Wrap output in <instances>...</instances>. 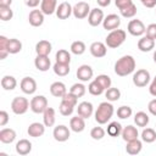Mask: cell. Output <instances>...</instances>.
Segmentation results:
<instances>
[{"label": "cell", "mask_w": 156, "mask_h": 156, "mask_svg": "<svg viewBox=\"0 0 156 156\" xmlns=\"http://www.w3.org/2000/svg\"><path fill=\"white\" fill-rule=\"evenodd\" d=\"M135 60L132 55H124L118 58L115 63V73L119 77H126L134 72L135 69Z\"/></svg>", "instance_id": "cell-1"}, {"label": "cell", "mask_w": 156, "mask_h": 156, "mask_svg": "<svg viewBox=\"0 0 156 156\" xmlns=\"http://www.w3.org/2000/svg\"><path fill=\"white\" fill-rule=\"evenodd\" d=\"M113 112H115V108H113V105L110 101L101 102L98 106V108H96V111L94 113L96 123H99V124L107 123L111 119V117L113 116Z\"/></svg>", "instance_id": "cell-2"}, {"label": "cell", "mask_w": 156, "mask_h": 156, "mask_svg": "<svg viewBox=\"0 0 156 156\" xmlns=\"http://www.w3.org/2000/svg\"><path fill=\"white\" fill-rule=\"evenodd\" d=\"M126 32L123 29H115V30H111L106 39H105V44L107 48H111V49H116V48H119L124 40H126Z\"/></svg>", "instance_id": "cell-3"}, {"label": "cell", "mask_w": 156, "mask_h": 156, "mask_svg": "<svg viewBox=\"0 0 156 156\" xmlns=\"http://www.w3.org/2000/svg\"><path fill=\"white\" fill-rule=\"evenodd\" d=\"M29 107H30V102L28 101V99L23 96H16L11 101V110L15 115H24Z\"/></svg>", "instance_id": "cell-4"}, {"label": "cell", "mask_w": 156, "mask_h": 156, "mask_svg": "<svg viewBox=\"0 0 156 156\" xmlns=\"http://www.w3.org/2000/svg\"><path fill=\"white\" fill-rule=\"evenodd\" d=\"M150 72L145 68H140L133 74V84L138 88H144L150 83Z\"/></svg>", "instance_id": "cell-5"}, {"label": "cell", "mask_w": 156, "mask_h": 156, "mask_svg": "<svg viewBox=\"0 0 156 156\" xmlns=\"http://www.w3.org/2000/svg\"><path fill=\"white\" fill-rule=\"evenodd\" d=\"M48 107V99L44 95H35L30 100V110L34 113H43Z\"/></svg>", "instance_id": "cell-6"}, {"label": "cell", "mask_w": 156, "mask_h": 156, "mask_svg": "<svg viewBox=\"0 0 156 156\" xmlns=\"http://www.w3.org/2000/svg\"><path fill=\"white\" fill-rule=\"evenodd\" d=\"M127 30L133 37H141L143 34H145L146 27L140 20H132L127 26Z\"/></svg>", "instance_id": "cell-7"}, {"label": "cell", "mask_w": 156, "mask_h": 156, "mask_svg": "<svg viewBox=\"0 0 156 156\" xmlns=\"http://www.w3.org/2000/svg\"><path fill=\"white\" fill-rule=\"evenodd\" d=\"M90 6L88 2L85 1H79L73 6V16L77 20H83L85 17H88L89 12H90Z\"/></svg>", "instance_id": "cell-8"}, {"label": "cell", "mask_w": 156, "mask_h": 156, "mask_svg": "<svg viewBox=\"0 0 156 156\" xmlns=\"http://www.w3.org/2000/svg\"><path fill=\"white\" fill-rule=\"evenodd\" d=\"M52 135H54V139L58 143H63V141H67L71 136V132L68 129L67 126L65 124H60L57 127L54 128V132H52Z\"/></svg>", "instance_id": "cell-9"}, {"label": "cell", "mask_w": 156, "mask_h": 156, "mask_svg": "<svg viewBox=\"0 0 156 156\" xmlns=\"http://www.w3.org/2000/svg\"><path fill=\"white\" fill-rule=\"evenodd\" d=\"M121 26V18L119 16L115 15V13H111V15H107L104 21H102V27L104 29L106 30H115V29H118V27Z\"/></svg>", "instance_id": "cell-10"}, {"label": "cell", "mask_w": 156, "mask_h": 156, "mask_svg": "<svg viewBox=\"0 0 156 156\" xmlns=\"http://www.w3.org/2000/svg\"><path fill=\"white\" fill-rule=\"evenodd\" d=\"M20 88L24 94L32 95L37 91V82L32 77H24V78H22V80L20 83Z\"/></svg>", "instance_id": "cell-11"}, {"label": "cell", "mask_w": 156, "mask_h": 156, "mask_svg": "<svg viewBox=\"0 0 156 156\" xmlns=\"http://www.w3.org/2000/svg\"><path fill=\"white\" fill-rule=\"evenodd\" d=\"M104 18H105V17H104L102 10L95 7V9H91L90 12H89V15H88V23H89L91 27H98L99 24L102 23Z\"/></svg>", "instance_id": "cell-12"}, {"label": "cell", "mask_w": 156, "mask_h": 156, "mask_svg": "<svg viewBox=\"0 0 156 156\" xmlns=\"http://www.w3.org/2000/svg\"><path fill=\"white\" fill-rule=\"evenodd\" d=\"M55 13H56V16H57L58 20H67L73 13V7H72V5L69 2L63 1V2H61L57 6Z\"/></svg>", "instance_id": "cell-13"}, {"label": "cell", "mask_w": 156, "mask_h": 156, "mask_svg": "<svg viewBox=\"0 0 156 156\" xmlns=\"http://www.w3.org/2000/svg\"><path fill=\"white\" fill-rule=\"evenodd\" d=\"M89 50H90V54L94 57H96V58L104 57L107 54V46L102 41H94V43H91Z\"/></svg>", "instance_id": "cell-14"}, {"label": "cell", "mask_w": 156, "mask_h": 156, "mask_svg": "<svg viewBox=\"0 0 156 156\" xmlns=\"http://www.w3.org/2000/svg\"><path fill=\"white\" fill-rule=\"evenodd\" d=\"M76 74H77V78H78L79 80H82V82H88V80H90V79L93 78L94 71H93V68H91L89 65H82V66L78 67Z\"/></svg>", "instance_id": "cell-15"}, {"label": "cell", "mask_w": 156, "mask_h": 156, "mask_svg": "<svg viewBox=\"0 0 156 156\" xmlns=\"http://www.w3.org/2000/svg\"><path fill=\"white\" fill-rule=\"evenodd\" d=\"M94 112V107H93V104L89 102V101H82L80 104H78V107H77V113L83 117L84 119H88L89 117H91Z\"/></svg>", "instance_id": "cell-16"}, {"label": "cell", "mask_w": 156, "mask_h": 156, "mask_svg": "<svg viewBox=\"0 0 156 156\" xmlns=\"http://www.w3.org/2000/svg\"><path fill=\"white\" fill-rule=\"evenodd\" d=\"M28 22L33 27H40L44 23V13L41 10H32L28 15Z\"/></svg>", "instance_id": "cell-17"}, {"label": "cell", "mask_w": 156, "mask_h": 156, "mask_svg": "<svg viewBox=\"0 0 156 156\" xmlns=\"http://www.w3.org/2000/svg\"><path fill=\"white\" fill-rule=\"evenodd\" d=\"M27 133L32 138H39V136L44 135V133H45V124L39 123V122H33L29 124Z\"/></svg>", "instance_id": "cell-18"}, {"label": "cell", "mask_w": 156, "mask_h": 156, "mask_svg": "<svg viewBox=\"0 0 156 156\" xmlns=\"http://www.w3.org/2000/svg\"><path fill=\"white\" fill-rule=\"evenodd\" d=\"M34 66L38 71L40 72H46L50 66H51V62H50V58L49 56H43V55H37V57L34 58Z\"/></svg>", "instance_id": "cell-19"}, {"label": "cell", "mask_w": 156, "mask_h": 156, "mask_svg": "<svg viewBox=\"0 0 156 156\" xmlns=\"http://www.w3.org/2000/svg\"><path fill=\"white\" fill-rule=\"evenodd\" d=\"M69 128L71 130H73L74 133H80L85 129V121L83 117H80L79 115H77L76 117H72L69 119Z\"/></svg>", "instance_id": "cell-20"}, {"label": "cell", "mask_w": 156, "mask_h": 156, "mask_svg": "<svg viewBox=\"0 0 156 156\" xmlns=\"http://www.w3.org/2000/svg\"><path fill=\"white\" fill-rule=\"evenodd\" d=\"M122 139L124 141H130V140H134V139H138L139 136V132L136 129V127L134 126H127L122 129Z\"/></svg>", "instance_id": "cell-21"}, {"label": "cell", "mask_w": 156, "mask_h": 156, "mask_svg": "<svg viewBox=\"0 0 156 156\" xmlns=\"http://www.w3.org/2000/svg\"><path fill=\"white\" fill-rule=\"evenodd\" d=\"M57 9V0H41L40 2V10L44 15H52L56 12Z\"/></svg>", "instance_id": "cell-22"}, {"label": "cell", "mask_w": 156, "mask_h": 156, "mask_svg": "<svg viewBox=\"0 0 156 156\" xmlns=\"http://www.w3.org/2000/svg\"><path fill=\"white\" fill-rule=\"evenodd\" d=\"M155 48V40L149 37H141L138 40V49L143 52H149Z\"/></svg>", "instance_id": "cell-23"}, {"label": "cell", "mask_w": 156, "mask_h": 156, "mask_svg": "<svg viewBox=\"0 0 156 156\" xmlns=\"http://www.w3.org/2000/svg\"><path fill=\"white\" fill-rule=\"evenodd\" d=\"M52 45L49 40H39L35 45V52L37 55H43V56H49L51 52Z\"/></svg>", "instance_id": "cell-24"}, {"label": "cell", "mask_w": 156, "mask_h": 156, "mask_svg": "<svg viewBox=\"0 0 156 156\" xmlns=\"http://www.w3.org/2000/svg\"><path fill=\"white\" fill-rule=\"evenodd\" d=\"M16 132L12 128H2L0 130V141L4 144H11L16 139Z\"/></svg>", "instance_id": "cell-25"}, {"label": "cell", "mask_w": 156, "mask_h": 156, "mask_svg": "<svg viewBox=\"0 0 156 156\" xmlns=\"http://www.w3.org/2000/svg\"><path fill=\"white\" fill-rule=\"evenodd\" d=\"M32 151V143L28 139H21L16 143V152L18 155H28Z\"/></svg>", "instance_id": "cell-26"}, {"label": "cell", "mask_w": 156, "mask_h": 156, "mask_svg": "<svg viewBox=\"0 0 156 156\" xmlns=\"http://www.w3.org/2000/svg\"><path fill=\"white\" fill-rule=\"evenodd\" d=\"M50 93L55 98H62L67 93V88L62 82H54L50 85Z\"/></svg>", "instance_id": "cell-27"}, {"label": "cell", "mask_w": 156, "mask_h": 156, "mask_svg": "<svg viewBox=\"0 0 156 156\" xmlns=\"http://www.w3.org/2000/svg\"><path fill=\"white\" fill-rule=\"evenodd\" d=\"M56 121V113L52 107H46V110L43 112V122L45 127H52Z\"/></svg>", "instance_id": "cell-28"}, {"label": "cell", "mask_w": 156, "mask_h": 156, "mask_svg": "<svg viewBox=\"0 0 156 156\" xmlns=\"http://www.w3.org/2000/svg\"><path fill=\"white\" fill-rule=\"evenodd\" d=\"M143 149V143L139 139H134L130 141H127L126 145V151L129 155H138Z\"/></svg>", "instance_id": "cell-29"}, {"label": "cell", "mask_w": 156, "mask_h": 156, "mask_svg": "<svg viewBox=\"0 0 156 156\" xmlns=\"http://www.w3.org/2000/svg\"><path fill=\"white\" fill-rule=\"evenodd\" d=\"M1 87L4 90H13L17 87V80L13 76H4L1 78Z\"/></svg>", "instance_id": "cell-30"}, {"label": "cell", "mask_w": 156, "mask_h": 156, "mask_svg": "<svg viewBox=\"0 0 156 156\" xmlns=\"http://www.w3.org/2000/svg\"><path fill=\"white\" fill-rule=\"evenodd\" d=\"M54 73L58 77H65L69 73V65L68 63H60V62H55V65L52 66Z\"/></svg>", "instance_id": "cell-31"}, {"label": "cell", "mask_w": 156, "mask_h": 156, "mask_svg": "<svg viewBox=\"0 0 156 156\" xmlns=\"http://www.w3.org/2000/svg\"><path fill=\"white\" fill-rule=\"evenodd\" d=\"M149 121H150V118H149L147 113L144 111H139L134 115V123L138 127H143V128L146 127L149 124Z\"/></svg>", "instance_id": "cell-32"}, {"label": "cell", "mask_w": 156, "mask_h": 156, "mask_svg": "<svg viewBox=\"0 0 156 156\" xmlns=\"http://www.w3.org/2000/svg\"><path fill=\"white\" fill-rule=\"evenodd\" d=\"M122 126H121V123H118V122H111V123H108V126H107V134L110 135V136H112V138H116V136H118V135H121L122 134Z\"/></svg>", "instance_id": "cell-33"}, {"label": "cell", "mask_w": 156, "mask_h": 156, "mask_svg": "<svg viewBox=\"0 0 156 156\" xmlns=\"http://www.w3.org/2000/svg\"><path fill=\"white\" fill-rule=\"evenodd\" d=\"M141 140L144 143H154L156 140V130L152 128H144L141 132Z\"/></svg>", "instance_id": "cell-34"}, {"label": "cell", "mask_w": 156, "mask_h": 156, "mask_svg": "<svg viewBox=\"0 0 156 156\" xmlns=\"http://www.w3.org/2000/svg\"><path fill=\"white\" fill-rule=\"evenodd\" d=\"M105 98L107 99V101L113 102V101H118L121 98V91L118 88H112L110 87L108 89H106L105 91Z\"/></svg>", "instance_id": "cell-35"}, {"label": "cell", "mask_w": 156, "mask_h": 156, "mask_svg": "<svg viewBox=\"0 0 156 156\" xmlns=\"http://www.w3.org/2000/svg\"><path fill=\"white\" fill-rule=\"evenodd\" d=\"M74 107H76L74 105H72V104H69V102H67V101H65V100H61V104H60V106H58V111H60V113H61L62 116L67 117V116H71V115L73 113Z\"/></svg>", "instance_id": "cell-36"}, {"label": "cell", "mask_w": 156, "mask_h": 156, "mask_svg": "<svg viewBox=\"0 0 156 156\" xmlns=\"http://www.w3.org/2000/svg\"><path fill=\"white\" fill-rule=\"evenodd\" d=\"M71 52L72 54H74V55H83L84 52H85V50H87V46H85V44L82 41V40H76V41H73L72 44H71Z\"/></svg>", "instance_id": "cell-37"}, {"label": "cell", "mask_w": 156, "mask_h": 156, "mask_svg": "<svg viewBox=\"0 0 156 156\" xmlns=\"http://www.w3.org/2000/svg\"><path fill=\"white\" fill-rule=\"evenodd\" d=\"M7 50H9V54H18L22 50V43L16 38H11L9 39Z\"/></svg>", "instance_id": "cell-38"}, {"label": "cell", "mask_w": 156, "mask_h": 156, "mask_svg": "<svg viewBox=\"0 0 156 156\" xmlns=\"http://www.w3.org/2000/svg\"><path fill=\"white\" fill-rule=\"evenodd\" d=\"M55 58H56V62H60V63H68L71 62V54L66 50V49H60L56 55H55Z\"/></svg>", "instance_id": "cell-39"}, {"label": "cell", "mask_w": 156, "mask_h": 156, "mask_svg": "<svg viewBox=\"0 0 156 156\" xmlns=\"http://www.w3.org/2000/svg\"><path fill=\"white\" fill-rule=\"evenodd\" d=\"M85 91H87V88L84 84L82 83H74L71 88H69V93H72L73 95H76L78 99L84 96L85 95Z\"/></svg>", "instance_id": "cell-40"}, {"label": "cell", "mask_w": 156, "mask_h": 156, "mask_svg": "<svg viewBox=\"0 0 156 156\" xmlns=\"http://www.w3.org/2000/svg\"><path fill=\"white\" fill-rule=\"evenodd\" d=\"M88 91H89L91 95H94V96H99V95H101V94L105 91V89L94 79L93 82L89 83V85H88Z\"/></svg>", "instance_id": "cell-41"}, {"label": "cell", "mask_w": 156, "mask_h": 156, "mask_svg": "<svg viewBox=\"0 0 156 156\" xmlns=\"http://www.w3.org/2000/svg\"><path fill=\"white\" fill-rule=\"evenodd\" d=\"M132 113H133V111H132V107H130V106L123 105V106H119V107L117 108V117L121 118V119H127V118H129V117L132 116Z\"/></svg>", "instance_id": "cell-42"}, {"label": "cell", "mask_w": 156, "mask_h": 156, "mask_svg": "<svg viewBox=\"0 0 156 156\" xmlns=\"http://www.w3.org/2000/svg\"><path fill=\"white\" fill-rule=\"evenodd\" d=\"M7 45H9V39L5 35H0V58L1 60L6 58V56L9 55Z\"/></svg>", "instance_id": "cell-43"}, {"label": "cell", "mask_w": 156, "mask_h": 156, "mask_svg": "<svg viewBox=\"0 0 156 156\" xmlns=\"http://www.w3.org/2000/svg\"><path fill=\"white\" fill-rule=\"evenodd\" d=\"M119 12L124 18H133L136 15V6L134 4H130L129 6L119 10Z\"/></svg>", "instance_id": "cell-44"}, {"label": "cell", "mask_w": 156, "mask_h": 156, "mask_svg": "<svg viewBox=\"0 0 156 156\" xmlns=\"http://www.w3.org/2000/svg\"><path fill=\"white\" fill-rule=\"evenodd\" d=\"M13 17V11L11 6H0V20L1 21H10Z\"/></svg>", "instance_id": "cell-45"}, {"label": "cell", "mask_w": 156, "mask_h": 156, "mask_svg": "<svg viewBox=\"0 0 156 156\" xmlns=\"http://www.w3.org/2000/svg\"><path fill=\"white\" fill-rule=\"evenodd\" d=\"M95 80L106 90V89H108L110 87H111V84H112V80H111V78L107 76V74H99L96 78H95Z\"/></svg>", "instance_id": "cell-46"}, {"label": "cell", "mask_w": 156, "mask_h": 156, "mask_svg": "<svg viewBox=\"0 0 156 156\" xmlns=\"http://www.w3.org/2000/svg\"><path fill=\"white\" fill-rule=\"evenodd\" d=\"M106 132L102 127H94L91 130H90V136L94 139V140H101L104 136H105Z\"/></svg>", "instance_id": "cell-47"}, {"label": "cell", "mask_w": 156, "mask_h": 156, "mask_svg": "<svg viewBox=\"0 0 156 156\" xmlns=\"http://www.w3.org/2000/svg\"><path fill=\"white\" fill-rule=\"evenodd\" d=\"M145 34L146 37L156 40V23H150L147 27H146V30H145Z\"/></svg>", "instance_id": "cell-48"}, {"label": "cell", "mask_w": 156, "mask_h": 156, "mask_svg": "<svg viewBox=\"0 0 156 156\" xmlns=\"http://www.w3.org/2000/svg\"><path fill=\"white\" fill-rule=\"evenodd\" d=\"M130 4H133L132 0H115V5L118 7V10H122L127 6H129Z\"/></svg>", "instance_id": "cell-49"}, {"label": "cell", "mask_w": 156, "mask_h": 156, "mask_svg": "<svg viewBox=\"0 0 156 156\" xmlns=\"http://www.w3.org/2000/svg\"><path fill=\"white\" fill-rule=\"evenodd\" d=\"M9 113L6 112V111H0V126L1 127H4V126H6L7 124V122H9Z\"/></svg>", "instance_id": "cell-50"}, {"label": "cell", "mask_w": 156, "mask_h": 156, "mask_svg": "<svg viewBox=\"0 0 156 156\" xmlns=\"http://www.w3.org/2000/svg\"><path fill=\"white\" fill-rule=\"evenodd\" d=\"M147 110L152 116H156V99H152L149 105H147Z\"/></svg>", "instance_id": "cell-51"}, {"label": "cell", "mask_w": 156, "mask_h": 156, "mask_svg": "<svg viewBox=\"0 0 156 156\" xmlns=\"http://www.w3.org/2000/svg\"><path fill=\"white\" fill-rule=\"evenodd\" d=\"M140 2L147 7V9H152V7H156V0H140Z\"/></svg>", "instance_id": "cell-52"}, {"label": "cell", "mask_w": 156, "mask_h": 156, "mask_svg": "<svg viewBox=\"0 0 156 156\" xmlns=\"http://www.w3.org/2000/svg\"><path fill=\"white\" fill-rule=\"evenodd\" d=\"M149 93H150L152 96H155V98H156V76H155V78L152 79V82L150 83V87H149Z\"/></svg>", "instance_id": "cell-53"}, {"label": "cell", "mask_w": 156, "mask_h": 156, "mask_svg": "<svg viewBox=\"0 0 156 156\" xmlns=\"http://www.w3.org/2000/svg\"><path fill=\"white\" fill-rule=\"evenodd\" d=\"M40 2H41V0H26V5H27L28 7H32V9L37 7Z\"/></svg>", "instance_id": "cell-54"}, {"label": "cell", "mask_w": 156, "mask_h": 156, "mask_svg": "<svg viewBox=\"0 0 156 156\" xmlns=\"http://www.w3.org/2000/svg\"><path fill=\"white\" fill-rule=\"evenodd\" d=\"M96 2H98L99 6L106 7V6H108V5L111 4V0H96Z\"/></svg>", "instance_id": "cell-55"}, {"label": "cell", "mask_w": 156, "mask_h": 156, "mask_svg": "<svg viewBox=\"0 0 156 156\" xmlns=\"http://www.w3.org/2000/svg\"><path fill=\"white\" fill-rule=\"evenodd\" d=\"M12 0H0V6H11Z\"/></svg>", "instance_id": "cell-56"}, {"label": "cell", "mask_w": 156, "mask_h": 156, "mask_svg": "<svg viewBox=\"0 0 156 156\" xmlns=\"http://www.w3.org/2000/svg\"><path fill=\"white\" fill-rule=\"evenodd\" d=\"M154 62L156 63V50H155V52H154Z\"/></svg>", "instance_id": "cell-57"}, {"label": "cell", "mask_w": 156, "mask_h": 156, "mask_svg": "<svg viewBox=\"0 0 156 156\" xmlns=\"http://www.w3.org/2000/svg\"><path fill=\"white\" fill-rule=\"evenodd\" d=\"M155 12H156V10H155Z\"/></svg>", "instance_id": "cell-58"}]
</instances>
